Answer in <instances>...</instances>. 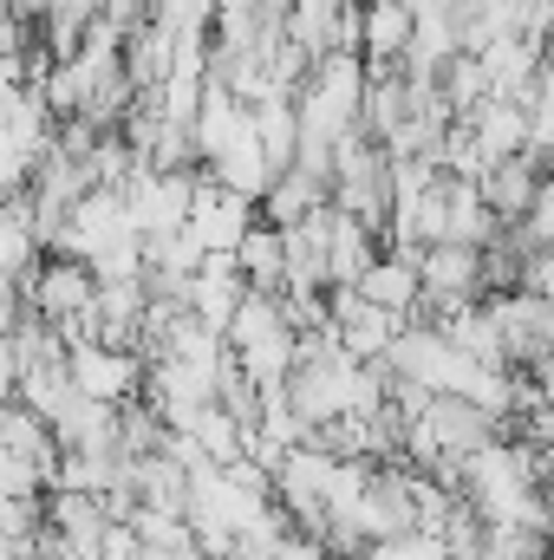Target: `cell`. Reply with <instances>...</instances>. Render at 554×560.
<instances>
[{"instance_id":"obj_1","label":"cell","mask_w":554,"mask_h":560,"mask_svg":"<svg viewBox=\"0 0 554 560\" xmlns=\"http://www.w3.org/2000/svg\"><path fill=\"white\" fill-rule=\"evenodd\" d=\"M66 365H72L79 398H92V405H131V392L143 385V359L125 346L79 339V346H66Z\"/></svg>"},{"instance_id":"obj_2","label":"cell","mask_w":554,"mask_h":560,"mask_svg":"<svg viewBox=\"0 0 554 560\" xmlns=\"http://www.w3.org/2000/svg\"><path fill=\"white\" fill-rule=\"evenodd\" d=\"M255 229V202L229 196L216 176H196V202H189V235L203 255H235L242 235Z\"/></svg>"},{"instance_id":"obj_3","label":"cell","mask_w":554,"mask_h":560,"mask_svg":"<svg viewBox=\"0 0 554 560\" xmlns=\"http://www.w3.org/2000/svg\"><path fill=\"white\" fill-rule=\"evenodd\" d=\"M542 176H549V170H542L529 150H522V156H503V163H489V170L476 176V196H483V209L496 215V229H516V222L529 215Z\"/></svg>"},{"instance_id":"obj_4","label":"cell","mask_w":554,"mask_h":560,"mask_svg":"<svg viewBox=\"0 0 554 560\" xmlns=\"http://www.w3.org/2000/svg\"><path fill=\"white\" fill-rule=\"evenodd\" d=\"M412 52V7L405 0H366L359 7V59L366 72H399Z\"/></svg>"},{"instance_id":"obj_5","label":"cell","mask_w":554,"mask_h":560,"mask_svg":"<svg viewBox=\"0 0 554 560\" xmlns=\"http://www.w3.org/2000/svg\"><path fill=\"white\" fill-rule=\"evenodd\" d=\"M359 300H366V306H379V313H392V319H412L417 300H424V287H417V261L385 248V255L359 275Z\"/></svg>"},{"instance_id":"obj_6","label":"cell","mask_w":554,"mask_h":560,"mask_svg":"<svg viewBox=\"0 0 554 560\" xmlns=\"http://www.w3.org/2000/svg\"><path fill=\"white\" fill-rule=\"evenodd\" d=\"M463 125H470V138L483 150V163H503V156H522V150H529V105L483 98Z\"/></svg>"},{"instance_id":"obj_7","label":"cell","mask_w":554,"mask_h":560,"mask_svg":"<svg viewBox=\"0 0 554 560\" xmlns=\"http://www.w3.org/2000/svg\"><path fill=\"white\" fill-rule=\"evenodd\" d=\"M229 261H235L242 287H255V293H280V280H287V248H280V229H268V222L255 215V229L242 235V248H235Z\"/></svg>"},{"instance_id":"obj_8","label":"cell","mask_w":554,"mask_h":560,"mask_svg":"<svg viewBox=\"0 0 554 560\" xmlns=\"http://www.w3.org/2000/svg\"><path fill=\"white\" fill-rule=\"evenodd\" d=\"M320 202H326V183H313L307 170H280L275 183H268V196H262L255 215H262L268 229H293V222H307Z\"/></svg>"},{"instance_id":"obj_9","label":"cell","mask_w":554,"mask_h":560,"mask_svg":"<svg viewBox=\"0 0 554 560\" xmlns=\"http://www.w3.org/2000/svg\"><path fill=\"white\" fill-rule=\"evenodd\" d=\"M522 293H535V300L554 306V248H542V255L522 261Z\"/></svg>"},{"instance_id":"obj_10","label":"cell","mask_w":554,"mask_h":560,"mask_svg":"<svg viewBox=\"0 0 554 560\" xmlns=\"http://www.w3.org/2000/svg\"><path fill=\"white\" fill-rule=\"evenodd\" d=\"M535 469H542V495L554 502V436L542 443V450H535Z\"/></svg>"},{"instance_id":"obj_11","label":"cell","mask_w":554,"mask_h":560,"mask_svg":"<svg viewBox=\"0 0 554 560\" xmlns=\"http://www.w3.org/2000/svg\"><path fill=\"white\" fill-rule=\"evenodd\" d=\"M549 509H554V502H549Z\"/></svg>"}]
</instances>
